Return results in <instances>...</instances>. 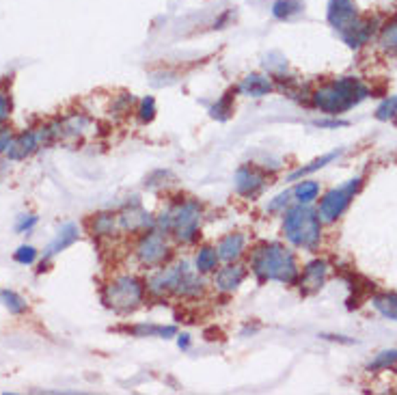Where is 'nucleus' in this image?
Masks as SVG:
<instances>
[{"label": "nucleus", "instance_id": "obj_24", "mask_svg": "<svg viewBox=\"0 0 397 395\" xmlns=\"http://www.w3.org/2000/svg\"><path fill=\"white\" fill-rule=\"evenodd\" d=\"M378 44L386 54H397V15L382 26Z\"/></svg>", "mask_w": 397, "mask_h": 395}, {"label": "nucleus", "instance_id": "obj_2", "mask_svg": "<svg viewBox=\"0 0 397 395\" xmlns=\"http://www.w3.org/2000/svg\"><path fill=\"white\" fill-rule=\"evenodd\" d=\"M370 87L354 76L334 78L311 93V104L330 117H339L370 97Z\"/></svg>", "mask_w": 397, "mask_h": 395}, {"label": "nucleus", "instance_id": "obj_8", "mask_svg": "<svg viewBox=\"0 0 397 395\" xmlns=\"http://www.w3.org/2000/svg\"><path fill=\"white\" fill-rule=\"evenodd\" d=\"M134 255L145 268H162L171 257V244L167 242V234L158 227H151L141 234L134 246Z\"/></svg>", "mask_w": 397, "mask_h": 395}, {"label": "nucleus", "instance_id": "obj_32", "mask_svg": "<svg viewBox=\"0 0 397 395\" xmlns=\"http://www.w3.org/2000/svg\"><path fill=\"white\" fill-rule=\"evenodd\" d=\"M37 222H39V218L35 214H20L18 220H15V232L18 234H28V232H33Z\"/></svg>", "mask_w": 397, "mask_h": 395}, {"label": "nucleus", "instance_id": "obj_9", "mask_svg": "<svg viewBox=\"0 0 397 395\" xmlns=\"http://www.w3.org/2000/svg\"><path fill=\"white\" fill-rule=\"evenodd\" d=\"M360 188H363V177H352V180H348L346 184L328 190V192L322 196L320 210H318L322 222H334L337 218H341L344 212H346V210L350 208V203L354 201V196L360 192Z\"/></svg>", "mask_w": 397, "mask_h": 395}, {"label": "nucleus", "instance_id": "obj_4", "mask_svg": "<svg viewBox=\"0 0 397 395\" xmlns=\"http://www.w3.org/2000/svg\"><path fill=\"white\" fill-rule=\"evenodd\" d=\"M145 285L147 291H151L154 296L173 294L179 296V299H195V296L203 291L205 283L197 270H193L186 261H181L171 268H158V272L151 275Z\"/></svg>", "mask_w": 397, "mask_h": 395}, {"label": "nucleus", "instance_id": "obj_25", "mask_svg": "<svg viewBox=\"0 0 397 395\" xmlns=\"http://www.w3.org/2000/svg\"><path fill=\"white\" fill-rule=\"evenodd\" d=\"M0 301H3V305L9 309L11 315H24L28 311L26 299L13 289H0Z\"/></svg>", "mask_w": 397, "mask_h": 395}, {"label": "nucleus", "instance_id": "obj_34", "mask_svg": "<svg viewBox=\"0 0 397 395\" xmlns=\"http://www.w3.org/2000/svg\"><path fill=\"white\" fill-rule=\"evenodd\" d=\"M13 137H15V134L11 132V127L0 125V153H7V149H9V145H11Z\"/></svg>", "mask_w": 397, "mask_h": 395}, {"label": "nucleus", "instance_id": "obj_33", "mask_svg": "<svg viewBox=\"0 0 397 395\" xmlns=\"http://www.w3.org/2000/svg\"><path fill=\"white\" fill-rule=\"evenodd\" d=\"M289 201H292V190H285V192L274 196V199L268 203V212H285Z\"/></svg>", "mask_w": 397, "mask_h": 395}, {"label": "nucleus", "instance_id": "obj_21", "mask_svg": "<svg viewBox=\"0 0 397 395\" xmlns=\"http://www.w3.org/2000/svg\"><path fill=\"white\" fill-rule=\"evenodd\" d=\"M128 333L136 335V337H162V339H171L177 335L175 326H162V324H136L130 326Z\"/></svg>", "mask_w": 397, "mask_h": 395}, {"label": "nucleus", "instance_id": "obj_26", "mask_svg": "<svg viewBox=\"0 0 397 395\" xmlns=\"http://www.w3.org/2000/svg\"><path fill=\"white\" fill-rule=\"evenodd\" d=\"M339 156V151H332V153H326V156H322V158H315L313 162H309L307 167H300L298 171H294L292 175H289V182H296V180H300V177H304V175H311V173H315V171H320V169H324L328 162H332L334 158Z\"/></svg>", "mask_w": 397, "mask_h": 395}, {"label": "nucleus", "instance_id": "obj_35", "mask_svg": "<svg viewBox=\"0 0 397 395\" xmlns=\"http://www.w3.org/2000/svg\"><path fill=\"white\" fill-rule=\"evenodd\" d=\"M9 113H11V102H9L7 93L0 91V125H3L9 119Z\"/></svg>", "mask_w": 397, "mask_h": 395}, {"label": "nucleus", "instance_id": "obj_31", "mask_svg": "<svg viewBox=\"0 0 397 395\" xmlns=\"http://www.w3.org/2000/svg\"><path fill=\"white\" fill-rule=\"evenodd\" d=\"M13 259L22 266H30V263L37 261V249L30 246V244H22L15 253H13Z\"/></svg>", "mask_w": 397, "mask_h": 395}, {"label": "nucleus", "instance_id": "obj_13", "mask_svg": "<svg viewBox=\"0 0 397 395\" xmlns=\"http://www.w3.org/2000/svg\"><path fill=\"white\" fill-rule=\"evenodd\" d=\"M78 236H80L78 225H74V222H65L63 227H60V229H58V234H56V238L50 242V246H48L46 253H44V261L39 263V272L46 270L48 261H50L54 255L63 253L65 249H70L72 244H76V242H78Z\"/></svg>", "mask_w": 397, "mask_h": 395}, {"label": "nucleus", "instance_id": "obj_28", "mask_svg": "<svg viewBox=\"0 0 397 395\" xmlns=\"http://www.w3.org/2000/svg\"><path fill=\"white\" fill-rule=\"evenodd\" d=\"M397 117V95H389L386 100L376 108V119L378 121H391Z\"/></svg>", "mask_w": 397, "mask_h": 395}, {"label": "nucleus", "instance_id": "obj_15", "mask_svg": "<svg viewBox=\"0 0 397 395\" xmlns=\"http://www.w3.org/2000/svg\"><path fill=\"white\" fill-rule=\"evenodd\" d=\"M39 147H41V143H39L37 132H22V134L13 137L9 149H7V158L13 160V162L26 160V158L33 156Z\"/></svg>", "mask_w": 397, "mask_h": 395}, {"label": "nucleus", "instance_id": "obj_12", "mask_svg": "<svg viewBox=\"0 0 397 395\" xmlns=\"http://www.w3.org/2000/svg\"><path fill=\"white\" fill-rule=\"evenodd\" d=\"M117 222H119L121 232H126V234H143L147 229L156 227V220L151 218L138 203H132L121 214H117Z\"/></svg>", "mask_w": 397, "mask_h": 395}, {"label": "nucleus", "instance_id": "obj_16", "mask_svg": "<svg viewBox=\"0 0 397 395\" xmlns=\"http://www.w3.org/2000/svg\"><path fill=\"white\" fill-rule=\"evenodd\" d=\"M235 91L242 95H249V97H266L274 91V84L263 74H249L242 78V82L237 84Z\"/></svg>", "mask_w": 397, "mask_h": 395}, {"label": "nucleus", "instance_id": "obj_20", "mask_svg": "<svg viewBox=\"0 0 397 395\" xmlns=\"http://www.w3.org/2000/svg\"><path fill=\"white\" fill-rule=\"evenodd\" d=\"M372 305H374V309H376L382 318L397 322V294H395V291L374 294V296H372Z\"/></svg>", "mask_w": 397, "mask_h": 395}, {"label": "nucleus", "instance_id": "obj_1", "mask_svg": "<svg viewBox=\"0 0 397 395\" xmlns=\"http://www.w3.org/2000/svg\"><path fill=\"white\" fill-rule=\"evenodd\" d=\"M251 272L259 283L279 281L283 285H296L300 275L296 255L279 242H261L253 249Z\"/></svg>", "mask_w": 397, "mask_h": 395}, {"label": "nucleus", "instance_id": "obj_18", "mask_svg": "<svg viewBox=\"0 0 397 395\" xmlns=\"http://www.w3.org/2000/svg\"><path fill=\"white\" fill-rule=\"evenodd\" d=\"M117 229H119V222H117V214H112V212H100L89 218V232L93 238L115 236Z\"/></svg>", "mask_w": 397, "mask_h": 395}, {"label": "nucleus", "instance_id": "obj_7", "mask_svg": "<svg viewBox=\"0 0 397 395\" xmlns=\"http://www.w3.org/2000/svg\"><path fill=\"white\" fill-rule=\"evenodd\" d=\"M145 291H147L145 281H141L138 277L124 275V277L112 279L108 285H104L102 303L117 313H130L143 305Z\"/></svg>", "mask_w": 397, "mask_h": 395}, {"label": "nucleus", "instance_id": "obj_29", "mask_svg": "<svg viewBox=\"0 0 397 395\" xmlns=\"http://www.w3.org/2000/svg\"><path fill=\"white\" fill-rule=\"evenodd\" d=\"M397 363V350H386V352H380L372 363H370V370H389L391 365Z\"/></svg>", "mask_w": 397, "mask_h": 395}, {"label": "nucleus", "instance_id": "obj_27", "mask_svg": "<svg viewBox=\"0 0 397 395\" xmlns=\"http://www.w3.org/2000/svg\"><path fill=\"white\" fill-rule=\"evenodd\" d=\"M209 115L216 121H227L233 115V91L225 93L221 100L209 108Z\"/></svg>", "mask_w": 397, "mask_h": 395}, {"label": "nucleus", "instance_id": "obj_3", "mask_svg": "<svg viewBox=\"0 0 397 395\" xmlns=\"http://www.w3.org/2000/svg\"><path fill=\"white\" fill-rule=\"evenodd\" d=\"M328 24L339 32L348 48H363L376 32V20H363L354 0H328Z\"/></svg>", "mask_w": 397, "mask_h": 395}, {"label": "nucleus", "instance_id": "obj_11", "mask_svg": "<svg viewBox=\"0 0 397 395\" xmlns=\"http://www.w3.org/2000/svg\"><path fill=\"white\" fill-rule=\"evenodd\" d=\"M328 261L326 259H313L307 266L302 268V272L298 275V287L302 291V296H311L315 291H320L326 283L328 277Z\"/></svg>", "mask_w": 397, "mask_h": 395}, {"label": "nucleus", "instance_id": "obj_22", "mask_svg": "<svg viewBox=\"0 0 397 395\" xmlns=\"http://www.w3.org/2000/svg\"><path fill=\"white\" fill-rule=\"evenodd\" d=\"M302 11H304L302 0H277V3L272 5V15L277 20H292Z\"/></svg>", "mask_w": 397, "mask_h": 395}, {"label": "nucleus", "instance_id": "obj_6", "mask_svg": "<svg viewBox=\"0 0 397 395\" xmlns=\"http://www.w3.org/2000/svg\"><path fill=\"white\" fill-rule=\"evenodd\" d=\"M201 216H203L201 203L193 199H184L169 206L156 220V227L160 232L173 236L181 244H193L199 238Z\"/></svg>", "mask_w": 397, "mask_h": 395}, {"label": "nucleus", "instance_id": "obj_10", "mask_svg": "<svg viewBox=\"0 0 397 395\" xmlns=\"http://www.w3.org/2000/svg\"><path fill=\"white\" fill-rule=\"evenodd\" d=\"M266 184H268V175L259 167H255V164H244V167L235 171V192L244 196V199L259 196Z\"/></svg>", "mask_w": 397, "mask_h": 395}, {"label": "nucleus", "instance_id": "obj_36", "mask_svg": "<svg viewBox=\"0 0 397 395\" xmlns=\"http://www.w3.org/2000/svg\"><path fill=\"white\" fill-rule=\"evenodd\" d=\"M177 346L181 348V350H188L190 348V335H179V339H177Z\"/></svg>", "mask_w": 397, "mask_h": 395}, {"label": "nucleus", "instance_id": "obj_30", "mask_svg": "<svg viewBox=\"0 0 397 395\" xmlns=\"http://www.w3.org/2000/svg\"><path fill=\"white\" fill-rule=\"evenodd\" d=\"M156 117V100L151 95L143 97L141 100V106H138V119L143 123H149V121H154Z\"/></svg>", "mask_w": 397, "mask_h": 395}, {"label": "nucleus", "instance_id": "obj_17", "mask_svg": "<svg viewBox=\"0 0 397 395\" xmlns=\"http://www.w3.org/2000/svg\"><path fill=\"white\" fill-rule=\"evenodd\" d=\"M244 249H247V236H244V234H227L216 246L219 257L223 261H227V263L229 261H237L244 255Z\"/></svg>", "mask_w": 397, "mask_h": 395}, {"label": "nucleus", "instance_id": "obj_19", "mask_svg": "<svg viewBox=\"0 0 397 395\" xmlns=\"http://www.w3.org/2000/svg\"><path fill=\"white\" fill-rule=\"evenodd\" d=\"M219 251L216 246H201L197 257H195V270L199 275H209V272H216L219 270Z\"/></svg>", "mask_w": 397, "mask_h": 395}, {"label": "nucleus", "instance_id": "obj_23", "mask_svg": "<svg viewBox=\"0 0 397 395\" xmlns=\"http://www.w3.org/2000/svg\"><path fill=\"white\" fill-rule=\"evenodd\" d=\"M320 194V184L318 182H311V180H304V182H298L296 188L292 190V196L296 199V203H313Z\"/></svg>", "mask_w": 397, "mask_h": 395}, {"label": "nucleus", "instance_id": "obj_38", "mask_svg": "<svg viewBox=\"0 0 397 395\" xmlns=\"http://www.w3.org/2000/svg\"><path fill=\"white\" fill-rule=\"evenodd\" d=\"M0 171H3V162H0Z\"/></svg>", "mask_w": 397, "mask_h": 395}, {"label": "nucleus", "instance_id": "obj_14", "mask_svg": "<svg viewBox=\"0 0 397 395\" xmlns=\"http://www.w3.org/2000/svg\"><path fill=\"white\" fill-rule=\"evenodd\" d=\"M244 279H247V268L240 266V263H235V261H229L227 266H223L214 272V285H216L219 291H225V294L235 291L242 285Z\"/></svg>", "mask_w": 397, "mask_h": 395}, {"label": "nucleus", "instance_id": "obj_5", "mask_svg": "<svg viewBox=\"0 0 397 395\" xmlns=\"http://www.w3.org/2000/svg\"><path fill=\"white\" fill-rule=\"evenodd\" d=\"M283 234L285 238L304 251H318L322 240V218L309 208V203H296L283 212Z\"/></svg>", "mask_w": 397, "mask_h": 395}, {"label": "nucleus", "instance_id": "obj_37", "mask_svg": "<svg viewBox=\"0 0 397 395\" xmlns=\"http://www.w3.org/2000/svg\"><path fill=\"white\" fill-rule=\"evenodd\" d=\"M320 127H339V125H346V121H318Z\"/></svg>", "mask_w": 397, "mask_h": 395}]
</instances>
